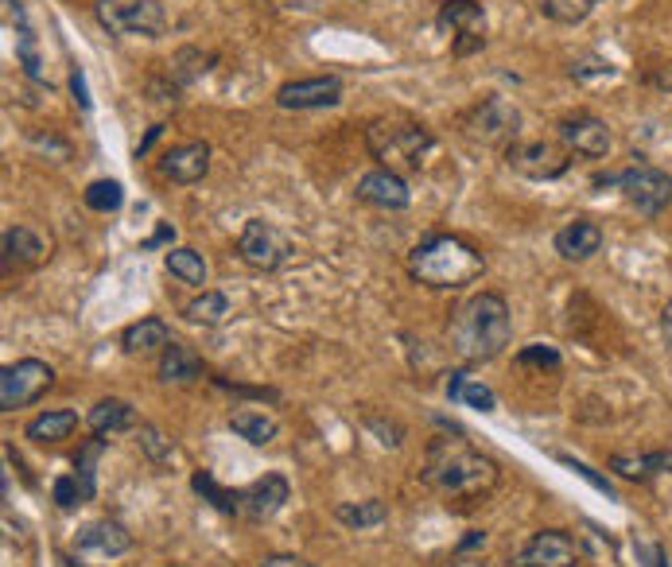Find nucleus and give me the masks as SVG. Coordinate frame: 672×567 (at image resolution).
I'll return each mask as SVG.
<instances>
[{
	"label": "nucleus",
	"mask_w": 672,
	"mask_h": 567,
	"mask_svg": "<svg viewBox=\"0 0 672 567\" xmlns=\"http://www.w3.org/2000/svg\"><path fill=\"white\" fill-rule=\"evenodd\" d=\"M261 567H315V564H308V559H300V556H265Z\"/></svg>",
	"instance_id": "ea45409f"
},
{
	"label": "nucleus",
	"mask_w": 672,
	"mask_h": 567,
	"mask_svg": "<svg viewBox=\"0 0 672 567\" xmlns=\"http://www.w3.org/2000/svg\"><path fill=\"white\" fill-rule=\"evenodd\" d=\"M55 385V370L39 358H20V362L4 365L0 373V412H16V408L36 405L47 389Z\"/></svg>",
	"instance_id": "0eeeda50"
},
{
	"label": "nucleus",
	"mask_w": 672,
	"mask_h": 567,
	"mask_svg": "<svg viewBox=\"0 0 672 567\" xmlns=\"http://www.w3.org/2000/svg\"><path fill=\"white\" fill-rule=\"evenodd\" d=\"M560 462H567V467H572L575 474H584V479L591 482L595 490H602V494H607V497H619V494H614V486H611V482H607V479H599V474H595V470L587 467V462H575V459H567V455H560Z\"/></svg>",
	"instance_id": "4c0bfd02"
},
{
	"label": "nucleus",
	"mask_w": 672,
	"mask_h": 567,
	"mask_svg": "<svg viewBox=\"0 0 672 567\" xmlns=\"http://www.w3.org/2000/svg\"><path fill=\"white\" fill-rule=\"evenodd\" d=\"M121 346L129 358H148V354H164L171 346V330L164 319H156V315H148V319L133 323V327H124L121 335Z\"/></svg>",
	"instance_id": "6ab92c4d"
},
{
	"label": "nucleus",
	"mask_w": 672,
	"mask_h": 567,
	"mask_svg": "<svg viewBox=\"0 0 672 567\" xmlns=\"http://www.w3.org/2000/svg\"><path fill=\"white\" fill-rule=\"evenodd\" d=\"M517 124H521V113L505 98H490L470 113L467 121V133L482 144H497V141H509L517 136Z\"/></svg>",
	"instance_id": "2eb2a0df"
},
{
	"label": "nucleus",
	"mask_w": 672,
	"mask_h": 567,
	"mask_svg": "<svg viewBox=\"0 0 672 567\" xmlns=\"http://www.w3.org/2000/svg\"><path fill=\"white\" fill-rule=\"evenodd\" d=\"M661 335H664V346H669V354H672V300L664 303V311H661Z\"/></svg>",
	"instance_id": "a19ab883"
},
{
	"label": "nucleus",
	"mask_w": 672,
	"mask_h": 567,
	"mask_svg": "<svg viewBox=\"0 0 672 567\" xmlns=\"http://www.w3.org/2000/svg\"><path fill=\"white\" fill-rule=\"evenodd\" d=\"M424 482L443 497L467 502V497H482L494 490L497 462L490 455L475 451L467 439H435L424 455Z\"/></svg>",
	"instance_id": "f03ea898"
},
{
	"label": "nucleus",
	"mask_w": 672,
	"mask_h": 567,
	"mask_svg": "<svg viewBox=\"0 0 672 567\" xmlns=\"http://www.w3.org/2000/svg\"><path fill=\"white\" fill-rule=\"evenodd\" d=\"M164 265H168V273L176 276V280L195 284V288H203L206 284V261H203V253H195V249H168Z\"/></svg>",
	"instance_id": "cd10ccee"
},
{
	"label": "nucleus",
	"mask_w": 672,
	"mask_h": 567,
	"mask_svg": "<svg viewBox=\"0 0 672 567\" xmlns=\"http://www.w3.org/2000/svg\"><path fill=\"white\" fill-rule=\"evenodd\" d=\"M141 447H144V455H148L152 462H168L171 455H176V447H171V439L159 427H152V424H141Z\"/></svg>",
	"instance_id": "f704fd0d"
},
{
	"label": "nucleus",
	"mask_w": 672,
	"mask_h": 567,
	"mask_svg": "<svg viewBox=\"0 0 672 567\" xmlns=\"http://www.w3.org/2000/svg\"><path fill=\"white\" fill-rule=\"evenodd\" d=\"M611 467L619 470L622 479H634V482H646L653 470H661V467H672V455H614L611 459Z\"/></svg>",
	"instance_id": "7c9ffc66"
},
{
	"label": "nucleus",
	"mask_w": 672,
	"mask_h": 567,
	"mask_svg": "<svg viewBox=\"0 0 672 567\" xmlns=\"http://www.w3.org/2000/svg\"><path fill=\"white\" fill-rule=\"evenodd\" d=\"M183 315L191 323H199V327H221V323L230 319V300H226L221 292H203L187 303Z\"/></svg>",
	"instance_id": "bb28decb"
},
{
	"label": "nucleus",
	"mask_w": 672,
	"mask_h": 567,
	"mask_svg": "<svg viewBox=\"0 0 672 567\" xmlns=\"http://www.w3.org/2000/svg\"><path fill=\"white\" fill-rule=\"evenodd\" d=\"M211 171V144L206 141H191V144H179V148L164 152V160H159V176L168 179V183H199V179Z\"/></svg>",
	"instance_id": "f3484780"
},
{
	"label": "nucleus",
	"mask_w": 672,
	"mask_h": 567,
	"mask_svg": "<svg viewBox=\"0 0 672 567\" xmlns=\"http://www.w3.org/2000/svg\"><path fill=\"white\" fill-rule=\"evenodd\" d=\"M47 257V241L39 238L36 230H27V226H9L4 230V268L12 265H39Z\"/></svg>",
	"instance_id": "4be33fe9"
},
{
	"label": "nucleus",
	"mask_w": 672,
	"mask_h": 567,
	"mask_svg": "<svg viewBox=\"0 0 672 567\" xmlns=\"http://www.w3.org/2000/svg\"><path fill=\"white\" fill-rule=\"evenodd\" d=\"M602 249V230L587 218H575L564 230H556V253L564 261H587Z\"/></svg>",
	"instance_id": "412c9836"
},
{
	"label": "nucleus",
	"mask_w": 672,
	"mask_h": 567,
	"mask_svg": "<svg viewBox=\"0 0 672 567\" xmlns=\"http://www.w3.org/2000/svg\"><path fill=\"white\" fill-rule=\"evenodd\" d=\"M365 148L385 171H416L424 156L435 148V136L424 124L400 121V117H377L365 124Z\"/></svg>",
	"instance_id": "20e7f679"
},
{
	"label": "nucleus",
	"mask_w": 672,
	"mask_h": 567,
	"mask_svg": "<svg viewBox=\"0 0 672 567\" xmlns=\"http://www.w3.org/2000/svg\"><path fill=\"white\" fill-rule=\"evenodd\" d=\"M343 101V82L335 79V74H327V79H300V82H284L280 89H276V106L280 109H296V113H303V109H331Z\"/></svg>",
	"instance_id": "ddd939ff"
},
{
	"label": "nucleus",
	"mask_w": 672,
	"mask_h": 567,
	"mask_svg": "<svg viewBox=\"0 0 672 567\" xmlns=\"http://www.w3.org/2000/svg\"><path fill=\"white\" fill-rule=\"evenodd\" d=\"M288 497H292L288 479H280V474H265V479H257L253 486L238 490V517H249V521H268V517L280 514Z\"/></svg>",
	"instance_id": "4468645a"
},
{
	"label": "nucleus",
	"mask_w": 672,
	"mask_h": 567,
	"mask_svg": "<svg viewBox=\"0 0 672 567\" xmlns=\"http://www.w3.org/2000/svg\"><path fill=\"white\" fill-rule=\"evenodd\" d=\"M71 86H74V98H79V106H82V109H89V98H86V79H82V71H74Z\"/></svg>",
	"instance_id": "79ce46f5"
},
{
	"label": "nucleus",
	"mask_w": 672,
	"mask_h": 567,
	"mask_svg": "<svg viewBox=\"0 0 672 567\" xmlns=\"http://www.w3.org/2000/svg\"><path fill=\"white\" fill-rule=\"evenodd\" d=\"M435 24H440V32L452 36L455 55H475L487 47V12H482L478 0H447Z\"/></svg>",
	"instance_id": "6e6552de"
},
{
	"label": "nucleus",
	"mask_w": 672,
	"mask_h": 567,
	"mask_svg": "<svg viewBox=\"0 0 672 567\" xmlns=\"http://www.w3.org/2000/svg\"><path fill=\"white\" fill-rule=\"evenodd\" d=\"M514 338L509 303L497 292H478L452 311L447 323V346L463 362H494Z\"/></svg>",
	"instance_id": "f257e3e1"
},
{
	"label": "nucleus",
	"mask_w": 672,
	"mask_h": 567,
	"mask_svg": "<svg viewBox=\"0 0 672 567\" xmlns=\"http://www.w3.org/2000/svg\"><path fill=\"white\" fill-rule=\"evenodd\" d=\"M101 451H106V439H89V444L79 451V462H74V467H79L74 479H79L82 497H86V502H94V494H98V459H101Z\"/></svg>",
	"instance_id": "c85d7f7f"
},
{
	"label": "nucleus",
	"mask_w": 672,
	"mask_h": 567,
	"mask_svg": "<svg viewBox=\"0 0 672 567\" xmlns=\"http://www.w3.org/2000/svg\"><path fill=\"white\" fill-rule=\"evenodd\" d=\"M98 24L109 36H144L156 39L168 32V16L159 0H98Z\"/></svg>",
	"instance_id": "39448f33"
},
{
	"label": "nucleus",
	"mask_w": 672,
	"mask_h": 567,
	"mask_svg": "<svg viewBox=\"0 0 672 567\" xmlns=\"http://www.w3.org/2000/svg\"><path fill=\"white\" fill-rule=\"evenodd\" d=\"M55 502H59V509H74V506H82L86 497H82L79 479H59V482H55Z\"/></svg>",
	"instance_id": "e433bc0d"
},
{
	"label": "nucleus",
	"mask_w": 672,
	"mask_h": 567,
	"mask_svg": "<svg viewBox=\"0 0 672 567\" xmlns=\"http://www.w3.org/2000/svg\"><path fill=\"white\" fill-rule=\"evenodd\" d=\"M133 424H136V412L129 400L109 397V400H98V405L89 408V432L94 435H117Z\"/></svg>",
	"instance_id": "5701e85b"
},
{
	"label": "nucleus",
	"mask_w": 672,
	"mask_h": 567,
	"mask_svg": "<svg viewBox=\"0 0 672 567\" xmlns=\"http://www.w3.org/2000/svg\"><path fill=\"white\" fill-rule=\"evenodd\" d=\"M335 517L346 529H373V524H381L389 517V506L377 502V497H370V502H358V506H338Z\"/></svg>",
	"instance_id": "c756f323"
},
{
	"label": "nucleus",
	"mask_w": 672,
	"mask_h": 567,
	"mask_svg": "<svg viewBox=\"0 0 672 567\" xmlns=\"http://www.w3.org/2000/svg\"><path fill=\"white\" fill-rule=\"evenodd\" d=\"M133 548V532L121 521H94L74 536L71 544V567H113V559H121Z\"/></svg>",
	"instance_id": "423d86ee"
},
{
	"label": "nucleus",
	"mask_w": 672,
	"mask_h": 567,
	"mask_svg": "<svg viewBox=\"0 0 672 567\" xmlns=\"http://www.w3.org/2000/svg\"><path fill=\"white\" fill-rule=\"evenodd\" d=\"M74 427H79V417L67 412V408H55V412H44V417L32 420L24 435L32 439V444L47 447V444H62V439H71Z\"/></svg>",
	"instance_id": "b1692460"
},
{
	"label": "nucleus",
	"mask_w": 672,
	"mask_h": 567,
	"mask_svg": "<svg viewBox=\"0 0 672 567\" xmlns=\"http://www.w3.org/2000/svg\"><path fill=\"white\" fill-rule=\"evenodd\" d=\"M614 183L626 195V203L637 206V214H646V218H657L672 203V179L661 168H649V164L626 168L622 176H614Z\"/></svg>",
	"instance_id": "1a4fd4ad"
},
{
	"label": "nucleus",
	"mask_w": 672,
	"mask_h": 567,
	"mask_svg": "<svg viewBox=\"0 0 672 567\" xmlns=\"http://www.w3.org/2000/svg\"><path fill=\"white\" fill-rule=\"evenodd\" d=\"M159 382L164 385H195L203 382V358L183 342H171L159 354Z\"/></svg>",
	"instance_id": "aec40b11"
},
{
	"label": "nucleus",
	"mask_w": 672,
	"mask_h": 567,
	"mask_svg": "<svg viewBox=\"0 0 672 567\" xmlns=\"http://www.w3.org/2000/svg\"><path fill=\"white\" fill-rule=\"evenodd\" d=\"M521 365H549V370H560V354L552 346H525L521 354H517Z\"/></svg>",
	"instance_id": "c9c22d12"
},
{
	"label": "nucleus",
	"mask_w": 672,
	"mask_h": 567,
	"mask_svg": "<svg viewBox=\"0 0 672 567\" xmlns=\"http://www.w3.org/2000/svg\"><path fill=\"white\" fill-rule=\"evenodd\" d=\"M505 160L509 168L521 171L525 179H560L567 171V152L556 148L549 141H532V144H514V148L505 152Z\"/></svg>",
	"instance_id": "f8f14e48"
},
{
	"label": "nucleus",
	"mask_w": 672,
	"mask_h": 567,
	"mask_svg": "<svg viewBox=\"0 0 672 567\" xmlns=\"http://www.w3.org/2000/svg\"><path fill=\"white\" fill-rule=\"evenodd\" d=\"M408 273L424 288H440V292H459L467 284H475L487 273V257L478 253L470 241L455 238V233H435V238L420 241L408 257Z\"/></svg>",
	"instance_id": "7ed1b4c3"
},
{
	"label": "nucleus",
	"mask_w": 672,
	"mask_h": 567,
	"mask_svg": "<svg viewBox=\"0 0 672 567\" xmlns=\"http://www.w3.org/2000/svg\"><path fill=\"white\" fill-rule=\"evenodd\" d=\"M452 567H482V559H467V556H459V552H455Z\"/></svg>",
	"instance_id": "49530a36"
},
{
	"label": "nucleus",
	"mask_w": 672,
	"mask_h": 567,
	"mask_svg": "<svg viewBox=\"0 0 672 567\" xmlns=\"http://www.w3.org/2000/svg\"><path fill=\"white\" fill-rule=\"evenodd\" d=\"M230 427L245 439V444L253 447H265L276 439V432H280V424H276V417H268V412H253V408H238V412H230Z\"/></svg>",
	"instance_id": "a878e982"
},
{
	"label": "nucleus",
	"mask_w": 672,
	"mask_h": 567,
	"mask_svg": "<svg viewBox=\"0 0 672 567\" xmlns=\"http://www.w3.org/2000/svg\"><path fill=\"white\" fill-rule=\"evenodd\" d=\"M599 0H540V12L556 24H584Z\"/></svg>",
	"instance_id": "2f4dec72"
},
{
	"label": "nucleus",
	"mask_w": 672,
	"mask_h": 567,
	"mask_svg": "<svg viewBox=\"0 0 672 567\" xmlns=\"http://www.w3.org/2000/svg\"><path fill=\"white\" fill-rule=\"evenodd\" d=\"M159 133H164V124H152V129H148V136H144V144H141V148H136V160H141L144 152H148V148H152V144H156V141H159Z\"/></svg>",
	"instance_id": "c03bdc74"
},
{
	"label": "nucleus",
	"mask_w": 672,
	"mask_h": 567,
	"mask_svg": "<svg viewBox=\"0 0 672 567\" xmlns=\"http://www.w3.org/2000/svg\"><path fill=\"white\" fill-rule=\"evenodd\" d=\"M358 198L370 206H377V210H405L408 203H412V191H408V183L397 176V171H365L362 179H358Z\"/></svg>",
	"instance_id": "a211bd4d"
},
{
	"label": "nucleus",
	"mask_w": 672,
	"mask_h": 567,
	"mask_svg": "<svg viewBox=\"0 0 672 567\" xmlns=\"http://www.w3.org/2000/svg\"><path fill=\"white\" fill-rule=\"evenodd\" d=\"M191 486H195L214 509H221V514H233V517H238V490H221L218 482H214L211 474H206V470H199L195 479H191Z\"/></svg>",
	"instance_id": "72a5a7b5"
},
{
	"label": "nucleus",
	"mask_w": 672,
	"mask_h": 567,
	"mask_svg": "<svg viewBox=\"0 0 672 567\" xmlns=\"http://www.w3.org/2000/svg\"><path fill=\"white\" fill-rule=\"evenodd\" d=\"M171 238H176V230H171V226H159V230L152 233L148 241H144V249H152V245H164V241H171Z\"/></svg>",
	"instance_id": "37998d69"
},
{
	"label": "nucleus",
	"mask_w": 672,
	"mask_h": 567,
	"mask_svg": "<svg viewBox=\"0 0 672 567\" xmlns=\"http://www.w3.org/2000/svg\"><path fill=\"white\" fill-rule=\"evenodd\" d=\"M288 253H292V245H288V238H284L273 222L253 218V222L241 226L238 257L245 261L249 268H257V273H273V268H280L284 261H288Z\"/></svg>",
	"instance_id": "9d476101"
},
{
	"label": "nucleus",
	"mask_w": 672,
	"mask_h": 567,
	"mask_svg": "<svg viewBox=\"0 0 672 567\" xmlns=\"http://www.w3.org/2000/svg\"><path fill=\"white\" fill-rule=\"evenodd\" d=\"M560 136L572 152L587 156V160H602L607 152H611V129L607 121H599L595 113H575L560 124Z\"/></svg>",
	"instance_id": "dca6fc26"
},
{
	"label": "nucleus",
	"mask_w": 672,
	"mask_h": 567,
	"mask_svg": "<svg viewBox=\"0 0 672 567\" xmlns=\"http://www.w3.org/2000/svg\"><path fill=\"white\" fill-rule=\"evenodd\" d=\"M86 206L89 210H98V214H113V210H121V203H124V191H121V183L117 179H98V183H89L86 186Z\"/></svg>",
	"instance_id": "473e14b6"
},
{
	"label": "nucleus",
	"mask_w": 672,
	"mask_h": 567,
	"mask_svg": "<svg viewBox=\"0 0 672 567\" xmlns=\"http://www.w3.org/2000/svg\"><path fill=\"white\" fill-rule=\"evenodd\" d=\"M447 397H452L455 405L475 408V412H494V408H497L494 389H490V385H482L478 377H470V373H463V370L452 373V382H447Z\"/></svg>",
	"instance_id": "393cba45"
},
{
	"label": "nucleus",
	"mask_w": 672,
	"mask_h": 567,
	"mask_svg": "<svg viewBox=\"0 0 672 567\" xmlns=\"http://www.w3.org/2000/svg\"><path fill=\"white\" fill-rule=\"evenodd\" d=\"M478 548H487V532H470V536H463L459 541V556H470V552H478Z\"/></svg>",
	"instance_id": "58836bf2"
},
{
	"label": "nucleus",
	"mask_w": 672,
	"mask_h": 567,
	"mask_svg": "<svg viewBox=\"0 0 672 567\" xmlns=\"http://www.w3.org/2000/svg\"><path fill=\"white\" fill-rule=\"evenodd\" d=\"M641 552H646V559H649L646 567H664V556H661V548H641Z\"/></svg>",
	"instance_id": "a18cd8bd"
},
{
	"label": "nucleus",
	"mask_w": 672,
	"mask_h": 567,
	"mask_svg": "<svg viewBox=\"0 0 672 567\" xmlns=\"http://www.w3.org/2000/svg\"><path fill=\"white\" fill-rule=\"evenodd\" d=\"M579 564H584V544L564 529H540L514 556V567H579Z\"/></svg>",
	"instance_id": "9b49d317"
}]
</instances>
